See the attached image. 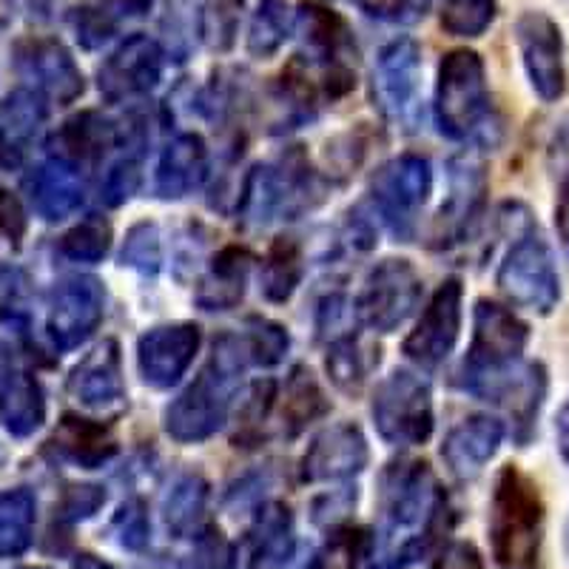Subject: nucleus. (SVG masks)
Wrapping results in <instances>:
<instances>
[{
	"label": "nucleus",
	"mask_w": 569,
	"mask_h": 569,
	"mask_svg": "<svg viewBox=\"0 0 569 569\" xmlns=\"http://www.w3.org/2000/svg\"><path fill=\"white\" fill-rule=\"evenodd\" d=\"M208 501V485L202 481V476L197 472H186L171 485L169 496L162 501V510H166V525L174 532L177 538L191 536V532L200 527V518L206 512Z\"/></svg>",
	"instance_id": "473e14b6"
},
{
	"label": "nucleus",
	"mask_w": 569,
	"mask_h": 569,
	"mask_svg": "<svg viewBox=\"0 0 569 569\" xmlns=\"http://www.w3.org/2000/svg\"><path fill=\"white\" fill-rule=\"evenodd\" d=\"M114 530L120 532V543L129 550H140L142 543L149 541V521H146V510L140 501L123 505V510L114 518Z\"/></svg>",
	"instance_id": "a18cd8bd"
},
{
	"label": "nucleus",
	"mask_w": 569,
	"mask_h": 569,
	"mask_svg": "<svg viewBox=\"0 0 569 569\" xmlns=\"http://www.w3.org/2000/svg\"><path fill=\"white\" fill-rule=\"evenodd\" d=\"M368 465V441L353 421H339L311 441L302 459V481H342Z\"/></svg>",
	"instance_id": "a211bd4d"
},
{
	"label": "nucleus",
	"mask_w": 569,
	"mask_h": 569,
	"mask_svg": "<svg viewBox=\"0 0 569 569\" xmlns=\"http://www.w3.org/2000/svg\"><path fill=\"white\" fill-rule=\"evenodd\" d=\"M461 299L465 288L459 279H447L433 293L413 333L405 339V353L421 368H436L453 353L461 333Z\"/></svg>",
	"instance_id": "2eb2a0df"
},
{
	"label": "nucleus",
	"mask_w": 569,
	"mask_h": 569,
	"mask_svg": "<svg viewBox=\"0 0 569 569\" xmlns=\"http://www.w3.org/2000/svg\"><path fill=\"white\" fill-rule=\"evenodd\" d=\"M485 191L487 177L481 162H476L472 157H459V160L450 162V194L441 206L433 231L441 246L459 242L465 233H470V226L479 220Z\"/></svg>",
	"instance_id": "412c9836"
},
{
	"label": "nucleus",
	"mask_w": 569,
	"mask_h": 569,
	"mask_svg": "<svg viewBox=\"0 0 569 569\" xmlns=\"http://www.w3.org/2000/svg\"><path fill=\"white\" fill-rule=\"evenodd\" d=\"M103 322V284L94 277L63 279L49 299V337L60 350L80 348Z\"/></svg>",
	"instance_id": "4468645a"
},
{
	"label": "nucleus",
	"mask_w": 569,
	"mask_h": 569,
	"mask_svg": "<svg viewBox=\"0 0 569 569\" xmlns=\"http://www.w3.org/2000/svg\"><path fill=\"white\" fill-rule=\"evenodd\" d=\"M496 18V0H445L441 27L456 38H479Z\"/></svg>",
	"instance_id": "ea45409f"
},
{
	"label": "nucleus",
	"mask_w": 569,
	"mask_h": 569,
	"mask_svg": "<svg viewBox=\"0 0 569 569\" xmlns=\"http://www.w3.org/2000/svg\"><path fill=\"white\" fill-rule=\"evenodd\" d=\"M421 277L408 259H385L365 279V288L356 299L353 311L359 322L370 330L390 333L408 322L419 308Z\"/></svg>",
	"instance_id": "1a4fd4ad"
},
{
	"label": "nucleus",
	"mask_w": 569,
	"mask_h": 569,
	"mask_svg": "<svg viewBox=\"0 0 569 569\" xmlns=\"http://www.w3.org/2000/svg\"><path fill=\"white\" fill-rule=\"evenodd\" d=\"M556 436H558V450H561L563 461L569 465V399L556 419Z\"/></svg>",
	"instance_id": "603ef678"
},
{
	"label": "nucleus",
	"mask_w": 569,
	"mask_h": 569,
	"mask_svg": "<svg viewBox=\"0 0 569 569\" xmlns=\"http://www.w3.org/2000/svg\"><path fill=\"white\" fill-rule=\"evenodd\" d=\"M0 419L18 439H27L46 421V396L40 382L29 373L9 376L7 390L0 393Z\"/></svg>",
	"instance_id": "c756f323"
},
{
	"label": "nucleus",
	"mask_w": 569,
	"mask_h": 569,
	"mask_svg": "<svg viewBox=\"0 0 569 569\" xmlns=\"http://www.w3.org/2000/svg\"><path fill=\"white\" fill-rule=\"evenodd\" d=\"M319 194L308 157L302 151H288L277 162L257 166L242 188V217L253 226H268L273 220H293L311 206Z\"/></svg>",
	"instance_id": "20e7f679"
},
{
	"label": "nucleus",
	"mask_w": 569,
	"mask_h": 569,
	"mask_svg": "<svg viewBox=\"0 0 569 569\" xmlns=\"http://www.w3.org/2000/svg\"><path fill=\"white\" fill-rule=\"evenodd\" d=\"M421 52L416 40L399 38L376 58L373 98L382 114L393 123L410 126L419 114Z\"/></svg>",
	"instance_id": "9d476101"
},
{
	"label": "nucleus",
	"mask_w": 569,
	"mask_h": 569,
	"mask_svg": "<svg viewBox=\"0 0 569 569\" xmlns=\"http://www.w3.org/2000/svg\"><path fill=\"white\" fill-rule=\"evenodd\" d=\"M34 498L29 490L0 496V552H23L32 541Z\"/></svg>",
	"instance_id": "c9c22d12"
},
{
	"label": "nucleus",
	"mask_w": 569,
	"mask_h": 569,
	"mask_svg": "<svg viewBox=\"0 0 569 569\" xmlns=\"http://www.w3.org/2000/svg\"><path fill=\"white\" fill-rule=\"evenodd\" d=\"M556 231H558V242H561L563 253H567V257H569V169L563 171L561 186H558Z\"/></svg>",
	"instance_id": "3c124183"
},
{
	"label": "nucleus",
	"mask_w": 569,
	"mask_h": 569,
	"mask_svg": "<svg viewBox=\"0 0 569 569\" xmlns=\"http://www.w3.org/2000/svg\"><path fill=\"white\" fill-rule=\"evenodd\" d=\"M248 271H251V257L242 248H226L213 259L211 271L202 279L197 302L206 311H231L233 305L246 297Z\"/></svg>",
	"instance_id": "bb28decb"
},
{
	"label": "nucleus",
	"mask_w": 569,
	"mask_h": 569,
	"mask_svg": "<svg viewBox=\"0 0 569 569\" xmlns=\"http://www.w3.org/2000/svg\"><path fill=\"white\" fill-rule=\"evenodd\" d=\"M501 441H505V425L496 416H470L447 433L441 456L459 479H472L498 453Z\"/></svg>",
	"instance_id": "4be33fe9"
},
{
	"label": "nucleus",
	"mask_w": 569,
	"mask_h": 569,
	"mask_svg": "<svg viewBox=\"0 0 569 569\" xmlns=\"http://www.w3.org/2000/svg\"><path fill=\"white\" fill-rule=\"evenodd\" d=\"M472 345L461 370H490L518 362L530 342V328L505 305L479 299L472 317Z\"/></svg>",
	"instance_id": "ddd939ff"
},
{
	"label": "nucleus",
	"mask_w": 569,
	"mask_h": 569,
	"mask_svg": "<svg viewBox=\"0 0 569 569\" xmlns=\"http://www.w3.org/2000/svg\"><path fill=\"white\" fill-rule=\"evenodd\" d=\"M490 117V89L485 63L470 49H453L439 63L436 123L450 140H467L485 129Z\"/></svg>",
	"instance_id": "7ed1b4c3"
},
{
	"label": "nucleus",
	"mask_w": 569,
	"mask_h": 569,
	"mask_svg": "<svg viewBox=\"0 0 569 569\" xmlns=\"http://www.w3.org/2000/svg\"><path fill=\"white\" fill-rule=\"evenodd\" d=\"M516 40L538 98L547 103L561 100L567 91V66L563 38L556 20L543 12H525L516 23Z\"/></svg>",
	"instance_id": "9b49d317"
},
{
	"label": "nucleus",
	"mask_w": 569,
	"mask_h": 569,
	"mask_svg": "<svg viewBox=\"0 0 569 569\" xmlns=\"http://www.w3.org/2000/svg\"><path fill=\"white\" fill-rule=\"evenodd\" d=\"M46 120L43 94L32 89L12 91L0 106V146L7 151H27Z\"/></svg>",
	"instance_id": "7c9ffc66"
},
{
	"label": "nucleus",
	"mask_w": 569,
	"mask_h": 569,
	"mask_svg": "<svg viewBox=\"0 0 569 569\" xmlns=\"http://www.w3.org/2000/svg\"><path fill=\"white\" fill-rule=\"evenodd\" d=\"M162 262L160 231L151 222H140L129 231L123 246V266L134 268L140 273H157Z\"/></svg>",
	"instance_id": "79ce46f5"
},
{
	"label": "nucleus",
	"mask_w": 569,
	"mask_h": 569,
	"mask_svg": "<svg viewBox=\"0 0 569 569\" xmlns=\"http://www.w3.org/2000/svg\"><path fill=\"white\" fill-rule=\"evenodd\" d=\"M490 543L498 569H541L543 501L518 467L498 472L490 505Z\"/></svg>",
	"instance_id": "f03ea898"
},
{
	"label": "nucleus",
	"mask_w": 569,
	"mask_h": 569,
	"mask_svg": "<svg viewBox=\"0 0 569 569\" xmlns=\"http://www.w3.org/2000/svg\"><path fill=\"white\" fill-rule=\"evenodd\" d=\"M242 0H208L200 9V38L213 52H228L237 40Z\"/></svg>",
	"instance_id": "4c0bfd02"
},
{
	"label": "nucleus",
	"mask_w": 569,
	"mask_h": 569,
	"mask_svg": "<svg viewBox=\"0 0 569 569\" xmlns=\"http://www.w3.org/2000/svg\"><path fill=\"white\" fill-rule=\"evenodd\" d=\"M9 376H12V356H9V350L0 345V382L9 379Z\"/></svg>",
	"instance_id": "864d4df0"
},
{
	"label": "nucleus",
	"mask_w": 569,
	"mask_h": 569,
	"mask_svg": "<svg viewBox=\"0 0 569 569\" xmlns=\"http://www.w3.org/2000/svg\"><path fill=\"white\" fill-rule=\"evenodd\" d=\"M498 288L518 308L550 313L561 299V279L556 271L550 246L541 240L538 228L530 226L525 237H518L498 268Z\"/></svg>",
	"instance_id": "423d86ee"
},
{
	"label": "nucleus",
	"mask_w": 569,
	"mask_h": 569,
	"mask_svg": "<svg viewBox=\"0 0 569 569\" xmlns=\"http://www.w3.org/2000/svg\"><path fill=\"white\" fill-rule=\"evenodd\" d=\"M456 385L467 393L505 408L527 433L532 421H536L538 410H541L543 393H547V373L538 362L518 359V362L505 365V368L459 370Z\"/></svg>",
	"instance_id": "6e6552de"
},
{
	"label": "nucleus",
	"mask_w": 569,
	"mask_h": 569,
	"mask_svg": "<svg viewBox=\"0 0 569 569\" xmlns=\"http://www.w3.org/2000/svg\"><path fill=\"white\" fill-rule=\"evenodd\" d=\"M436 569H485L479 550L472 543H453L445 556L439 558Z\"/></svg>",
	"instance_id": "8fccbe9b"
},
{
	"label": "nucleus",
	"mask_w": 569,
	"mask_h": 569,
	"mask_svg": "<svg viewBox=\"0 0 569 569\" xmlns=\"http://www.w3.org/2000/svg\"><path fill=\"white\" fill-rule=\"evenodd\" d=\"M0 231L12 242H20L27 233V211L12 191H0Z\"/></svg>",
	"instance_id": "de8ad7c7"
},
{
	"label": "nucleus",
	"mask_w": 569,
	"mask_h": 569,
	"mask_svg": "<svg viewBox=\"0 0 569 569\" xmlns=\"http://www.w3.org/2000/svg\"><path fill=\"white\" fill-rule=\"evenodd\" d=\"M433 472L425 461H396L382 476V512L390 530L421 525L445 507Z\"/></svg>",
	"instance_id": "dca6fc26"
},
{
	"label": "nucleus",
	"mask_w": 569,
	"mask_h": 569,
	"mask_svg": "<svg viewBox=\"0 0 569 569\" xmlns=\"http://www.w3.org/2000/svg\"><path fill=\"white\" fill-rule=\"evenodd\" d=\"M69 393L89 410H120L126 405L123 365H120V348L114 339L91 350L78 368L69 376Z\"/></svg>",
	"instance_id": "aec40b11"
},
{
	"label": "nucleus",
	"mask_w": 569,
	"mask_h": 569,
	"mask_svg": "<svg viewBox=\"0 0 569 569\" xmlns=\"http://www.w3.org/2000/svg\"><path fill=\"white\" fill-rule=\"evenodd\" d=\"M251 365L246 339L237 333H222L213 342L211 359L197 376L194 385L169 405L166 410V430L180 445H200L211 439L228 419L233 390L240 376Z\"/></svg>",
	"instance_id": "f257e3e1"
},
{
	"label": "nucleus",
	"mask_w": 569,
	"mask_h": 569,
	"mask_svg": "<svg viewBox=\"0 0 569 569\" xmlns=\"http://www.w3.org/2000/svg\"><path fill=\"white\" fill-rule=\"evenodd\" d=\"M29 191H32L34 211L49 222H58L71 217L83 206L86 188L80 180V171L74 162L69 160H54L43 162L29 180Z\"/></svg>",
	"instance_id": "b1692460"
},
{
	"label": "nucleus",
	"mask_w": 569,
	"mask_h": 569,
	"mask_svg": "<svg viewBox=\"0 0 569 569\" xmlns=\"http://www.w3.org/2000/svg\"><path fill=\"white\" fill-rule=\"evenodd\" d=\"M117 142V126L106 120L100 111H83V114L71 117L69 123L60 129L54 137V146L60 149V160L80 162V160H98Z\"/></svg>",
	"instance_id": "c85d7f7f"
},
{
	"label": "nucleus",
	"mask_w": 569,
	"mask_h": 569,
	"mask_svg": "<svg viewBox=\"0 0 569 569\" xmlns=\"http://www.w3.org/2000/svg\"><path fill=\"white\" fill-rule=\"evenodd\" d=\"M49 450H54L63 461L83 467V470H94L117 453V441L109 433V427L98 425V421L63 416L54 436L49 439Z\"/></svg>",
	"instance_id": "a878e982"
},
{
	"label": "nucleus",
	"mask_w": 569,
	"mask_h": 569,
	"mask_svg": "<svg viewBox=\"0 0 569 569\" xmlns=\"http://www.w3.org/2000/svg\"><path fill=\"white\" fill-rule=\"evenodd\" d=\"M330 410L328 396L319 388L317 376L311 373V368L297 365L284 382V399H282V433L288 439H297L305 427L313 425L317 419H322Z\"/></svg>",
	"instance_id": "cd10ccee"
},
{
	"label": "nucleus",
	"mask_w": 569,
	"mask_h": 569,
	"mask_svg": "<svg viewBox=\"0 0 569 569\" xmlns=\"http://www.w3.org/2000/svg\"><path fill=\"white\" fill-rule=\"evenodd\" d=\"M373 425L388 445L413 447L433 436L430 385L410 370H393L373 393Z\"/></svg>",
	"instance_id": "39448f33"
},
{
	"label": "nucleus",
	"mask_w": 569,
	"mask_h": 569,
	"mask_svg": "<svg viewBox=\"0 0 569 569\" xmlns=\"http://www.w3.org/2000/svg\"><path fill=\"white\" fill-rule=\"evenodd\" d=\"M242 339H246V348L251 353V365H262V368H273V365L282 362L288 345H291L282 325L268 322V319H251Z\"/></svg>",
	"instance_id": "a19ab883"
},
{
	"label": "nucleus",
	"mask_w": 569,
	"mask_h": 569,
	"mask_svg": "<svg viewBox=\"0 0 569 569\" xmlns=\"http://www.w3.org/2000/svg\"><path fill=\"white\" fill-rule=\"evenodd\" d=\"M208 177V149L200 134H177L157 162L154 191L162 200H182Z\"/></svg>",
	"instance_id": "5701e85b"
},
{
	"label": "nucleus",
	"mask_w": 569,
	"mask_h": 569,
	"mask_svg": "<svg viewBox=\"0 0 569 569\" xmlns=\"http://www.w3.org/2000/svg\"><path fill=\"white\" fill-rule=\"evenodd\" d=\"M140 186V154L137 151H126L120 160L106 171L103 180V200L106 206H123L131 200V194Z\"/></svg>",
	"instance_id": "37998d69"
},
{
	"label": "nucleus",
	"mask_w": 569,
	"mask_h": 569,
	"mask_svg": "<svg viewBox=\"0 0 569 569\" xmlns=\"http://www.w3.org/2000/svg\"><path fill=\"white\" fill-rule=\"evenodd\" d=\"M200 339V328L191 322L162 325V328L142 333L137 342V365H140L142 382L157 390L180 382L194 362Z\"/></svg>",
	"instance_id": "f3484780"
},
{
	"label": "nucleus",
	"mask_w": 569,
	"mask_h": 569,
	"mask_svg": "<svg viewBox=\"0 0 569 569\" xmlns=\"http://www.w3.org/2000/svg\"><path fill=\"white\" fill-rule=\"evenodd\" d=\"M567 558H569V527H567Z\"/></svg>",
	"instance_id": "5fc2aeb1"
},
{
	"label": "nucleus",
	"mask_w": 569,
	"mask_h": 569,
	"mask_svg": "<svg viewBox=\"0 0 569 569\" xmlns=\"http://www.w3.org/2000/svg\"><path fill=\"white\" fill-rule=\"evenodd\" d=\"M297 27L305 29V40L311 46L313 58L322 60L325 66L342 63V52L350 46V32L339 14L305 3L297 12Z\"/></svg>",
	"instance_id": "2f4dec72"
},
{
	"label": "nucleus",
	"mask_w": 569,
	"mask_h": 569,
	"mask_svg": "<svg viewBox=\"0 0 569 569\" xmlns=\"http://www.w3.org/2000/svg\"><path fill=\"white\" fill-rule=\"evenodd\" d=\"M297 29V14L284 0H262L251 20V32H248V52L253 58H271L284 46Z\"/></svg>",
	"instance_id": "72a5a7b5"
},
{
	"label": "nucleus",
	"mask_w": 569,
	"mask_h": 569,
	"mask_svg": "<svg viewBox=\"0 0 569 569\" xmlns=\"http://www.w3.org/2000/svg\"><path fill=\"white\" fill-rule=\"evenodd\" d=\"M151 9V0H91L69 14L74 38L83 49H100L117 38V32L129 27L131 20L142 18Z\"/></svg>",
	"instance_id": "393cba45"
},
{
	"label": "nucleus",
	"mask_w": 569,
	"mask_h": 569,
	"mask_svg": "<svg viewBox=\"0 0 569 569\" xmlns=\"http://www.w3.org/2000/svg\"><path fill=\"white\" fill-rule=\"evenodd\" d=\"M18 69L23 78L38 86L40 94L63 106L83 94V74H80L74 58L66 52V46L58 40H23L18 46Z\"/></svg>",
	"instance_id": "6ab92c4d"
},
{
	"label": "nucleus",
	"mask_w": 569,
	"mask_h": 569,
	"mask_svg": "<svg viewBox=\"0 0 569 569\" xmlns=\"http://www.w3.org/2000/svg\"><path fill=\"white\" fill-rule=\"evenodd\" d=\"M325 368H328L330 382L337 385L342 393L356 396L362 390L368 379V362H365V350L356 337H337L325 356Z\"/></svg>",
	"instance_id": "e433bc0d"
},
{
	"label": "nucleus",
	"mask_w": 569,
	"mask_h": 569,
	"mask_svg": "<svg viewBox=\"0 0 569 569\" xmlns=\"http://www.w3.org/2000/svg\"><path fill=\"white\" fill-rule=\"evenodd\" d=\"M433 191V169L419 154H401L385 162L370 182L376 208L399 240L413 237L419 211Z\"/></svg>",
	"instance_id": "0eeeda50"
},
{
	"label": "nucleus",
	"mask_w": 569,
	"mask_h": 569,
	"mask_svg": "<svg viewBox=\"0 0 569 569\" xmlns=\"http://www.w3.org/2000/svg\"><path fill=\"white\" fill-rule=\"evenodd\" d=\"M103 501H106V492L100 490V487H91V485L71 487L63 498V510L69 512L71 518H89L103 507Z\"/></svg>",
	"instance_id": "49530a36"
},
{
	"label": "nucleus",
	"mask_w": 569,
	"mask_h": 569,
	"mask_svg": "<svg viewBox=\"0 0 569 569\" xmlns=\"http://www.w3.org/2000/svg\"><path fill=\"white\" fill-rule=\"evenodd\" d=\"M356 536L359 532H342L330 541L322 558V569H353L356 567Z\"/></svg>",
	"instance_id": "09e8293b"
},
{
	"label": "nucleus",
	"mask_w": 569,
	"mask_h": 569,
	"mask_svg": "<svg viewBox=\"0 0 569 569\" xmlns=\"http://www.w3.org/2000/svg\"><path fill=\"white\" fill-rule=\"evenodd\" d=\"M299 279H302V253L293 240H277L271 253L262 262V273H259V288L271 302H288L297 291Z\"/></svg>",
	"instance_id": "f704fd0d"
},
{
	"label": "nucleus",
	"mask_w": 569,
	"mask_h": 569,
	"mask_svg": "<svg viewBox=\"0 0 569 569\" xmlns=\"http://www.w3.org/2000/svg\"><path fill=\"white\" fill-rule=\"evenodd\" d=\"M111 226L103 217H86L60 240V253L74 262H100L109 253Z\"/></svg>",
	"instance_id": "58836bf2"
},
{
	"label": "nucleus",
	"mask_w": 569,
	"mask_h": 569,
	"mask_svg": "<svg viewBox=\"0 0 569 569\" xmlns=\"http://www.w3.org/2000/svg\"><path fill=\"white\" fill-rule=\"evenodd\" d=\"M359 9L370 18L390 20V23H413L425 18L430 0H356Z\"/></svg>",
	"instance_id": "c03bdc74"
},
{
	"label": "nucleus",
	"mask_w": 569,
	"mask_h": 569,
	"mask_svg": "<svg viewBox=\"0 0 569 569\" xmlns=\"http://www.w3.org/2000/svg\"><path fill=\"white\" fill-rule=\"evenodd\" d=\"M162 49L149 34H131L106 58L98 71V86L109 103L140 98L157 89L162 78Z\"/></svg>",
	"instance_id": "f8f14e48"
}]
</instances>
